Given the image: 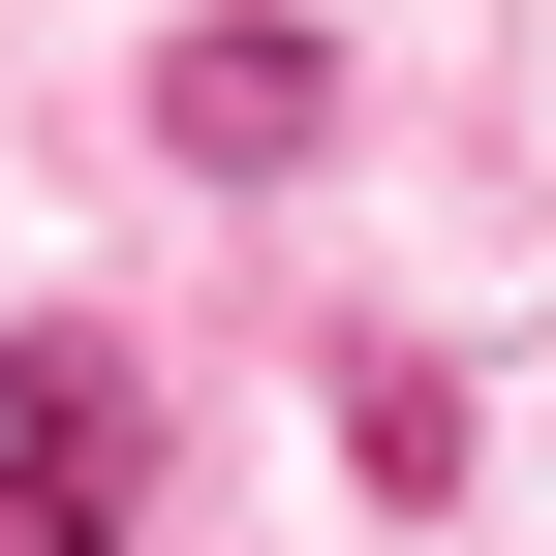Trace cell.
Segmentation results:
<instances>
[{"label": "cell", "instance_id": "1", "mask_svg": "<svg viewBox=\"0 0 556 556\" xmlns=\"http://www.w3.org/2000/svg\"><path fill=\"white\" fill-rule=\"evenodd\" d=\"M0 556H124V340L93 309L0 340Z\"/></svg>", "mask_w": 556, "mask_h": 556}, {"label": "cell", "instance_id": "2", "mask_svg": "<svg viewBox=\"0 0 556 556\" xmlns=\"http://www.w3.org/2000/svg\"><path fill=\"white\" fill-rule=\"evenodd\" d=\"M309 124H340V62L278 31V0H217V31H155V155H217V186H309Z\"/></svg>", "mask_w": 556, "mask_h": 556}, {"label": "cell", "instance_id": "3", "mask_svg": "<svg viewBox=\"0 0 556 556\" xmlns=\"http://www.w3.org/2000/svg\"><path fill=\"white\" fill-rule=\"evenodd\" d=\"M340 464H371V495H464V371L433 340H340Z\"/></svg>", "mask_w": 556, "mask_h": 556}]
</instances>
